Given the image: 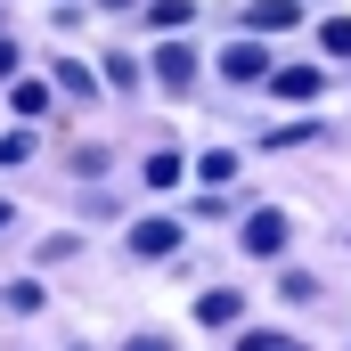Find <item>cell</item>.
Returning <instances> with one entry per match:
<instances>
[{
	"label": "cell",
	"mask_w": 351,
	"mask_h": 351,
	"mask_svg": "<svg viewBox=\"0 0 351 351\" xmlns=\"http://www.w3.org/2000/svg\"><path fill=\"white\" fill-rule=\"evenodd\" d=\"M98 66H106V90H139V66H131L123 49H114V58H98Z\"/></svg>",
	"instance_id": "11"
},
{
	"label": "cell",
	"mask_w": 351,
	"mask_h": 351,
	"mask_svg": "<svg viewBox=\"0 0 351 351\" xmlns=\"http://www.w3.org/2000/svg\"><path fill=\"white\" fill-rule=\"evenodd\" d=\"M237 351H302V343H294V335H245Z\"/></svg>",
	"instance_id": "15"
},
{
	"label": "cell",
	"mask_w": 351,
	"mask_h": 351,
	"mask_svg": "<svg viewBox=\"0 0 351 351\" xmlns=\"http://www.w3.org/2000/svg\"><path fill=\"white\" fill-rule=\"evenodd\" d=\"M294 16H302L294 0H245V33H286Z\"/></svg>",
	"instance_id": "7"
},
{
	"label": "cell",
	"mask_w": 351,
	"mask_h": 351,
	"mask_svg": "<svg viewBox=\"0 0 351 351\" xmlns=\"http://www.w3.org/2000/svg\"><path fill=\"white\" fill-rule=\"evenodd\" d=\"M156 82L172 90V98L196 90V49H188V41H164V49H156Z\"/></svg>",
	"instance_id": "2"
},
{
	"label": "cell",
	"mask_w": 351,
	"mask_h": 351,
	"mask_svg": "<svg viewBox=\"0 0 351 351\" xmlns=\"http://www.w3.org/2000/svg\"><path fill=\"white\" fill-rule=\"evenodd\" d=\"M237 237H245V254H278V245H286V213H245Z\"/></svg>",
	"instance_id": "6"
},
{
	"label": "cell",
	"mask_w": 351,
	"mask_h": 351,
	"mask_svg": "<svg viewBox=\"0 0 351 351\" xmlns=\"http://www.w3.org/2000/svg\"><path fill=\"white\" fill-rule=\"evenodd\" d=\"M0 74H16V41L8 33H0Z\"/></svg>",
	"instance_id": "18"
},
{
	"label": "cell",
	"mask_w": 351,
	"mask_h": 351,
	"mask_svg": "<svg viewBox=\"0 0 351 351\" xmlns=\"http://www.w3.org/2000/svg\"><path fill=\"white\" fill-rule=\"evenodd\" d=\"M237 319H245V294H237V286L196 294V327H237Z\"/></svg>",
	"instance_id": "5"
},
{
	"label": "cell",
	"mask_w": 351,
	"mask_h": 351,
	"mask_svg": "<svg viewBox=\"0 0 351 351\" xmlns=\"http://www.w3.org/2000/svg\"><path fill=\"white\" fill-rule=\"evenodd\" d=\"M131 262H164V254H180V221H131Z\"/></svg>",
	"instance_id": "1"
},
{
	"label": "cell",
	"mask_w": 351,
	"mask_h": 351,
	"mask_svg": "<svg viewBox=\"0 0 351 351\" xmlns=\"http://www.w3.org/2000/svg\"><path fill=\"white\" fill-rule=\"evenodd\" d=\"M58 90H66V98H98V82H90L82 66H58Z\"/></svg>",
	"instance_id": "14"
},
{
	"label": "cell",
	"mask_w": 351,
	"mask_h": 351,
	"mask_svg": "<svg viewBox=\"0 0 351 351\" xmlns=\"http://www.w3.org/2000/svg\"><path fill=\"white\" fill-rule=\"evenodd\" d=\"M98 8H139V0H98Z\"/></svg>",
	"instance_id": "20"
},
{
	"label": "cell",
	"mask_w": 351,
	"mask_h": 351,
	"mask_svg": "<svg viewBox=\"0 0 351 351\" xmlns=\"http://www.w3.org/2000/svg\"><path fill=\"white\" fill-rule=\"evenodd\" d=\"M172 180H180V156H172V147H156V156H147V188H172Z\"/></svg>",
	"instance_id": "12"
},
{
	"label": "cell",
	"mask_w": 351,
	"mask_h": 351,
	"mask_svg": "<svg viewBox=\"0 0 351 351\" xmlns=\"http://www.w3.org/2000/svg\"><path fill=\"white\" fill-rule=\"evenodd\" d=\"M25 156H33V139H25V131H8V139H0V164H25Z\"/></svg>",
	"instance_id": "16"
},
{
	"label": "cell",
	"mask_w": 351,
	"mask_h": 351,
	"mask_svg": "<svg viewBox=\"0 0 351 351\" xmlns=\"http://www.w3.org/2000/svg\"><path fill=\"white\" fill-rule=\"evenodd\" d=\"M123 351H172V335H131Z\"/></svg>",
	"instance_id": "17"
},
{
	"label": "cell",
	"mask_w": 351,
	"mask_h": 351,
	"mask_svg": "<svg viewBox=\"0 0 351 351\" xmlns=\"http://www.w3.org/2000/svg\"><path fill=\"white\" fill-rule=\"evenodd\" d=\"M319 49H327V58H351V16H327V25H319Z\"/></svg>",
	"instance_id": "9"
},
{
	"label": "cell",
	"mask_w": 351,
	"mask_h": 351,
	"mask_svg": "<svg viewBox=\"0 0 351 351\" xmlns=\"http://www.w3.org/2000/svg\"><path fill=\"white\" fill-rule=\"evenodd\" d=\"M8 221H16V213H8V196H0V229H8Z\"/></svg>",
	"instance_id": "19"
},
{
	"label": "cell",
	"mask_w": 351,
	"mask_h": 351,
	"mask_svg": "<svg viewBox=\"0 0 351 351\" xmlns=\"http://www.w3.org/2000/svg\"><path fill=\"white\" fill-rule=\"evenodd\" d=\"M147 16H156V25H164V33H180V25H188V16H196V0H156V8H147Z\"/></svg>",
	"instance_id": "10"
},
{
	"label": "cell",
	"mask_w": 351,
	"mask_h": 351,
	"mask_svg": "<svg viewBox=\"0 0 351 351\" xmlns=\"http://www.w3.org/2000/svg\"><path fill=\"white\" fill-rule=\"evenodd\" d=\"M0 311H16V319H25V311H41V286H33V278H16V286H0Z\"/></svg>",
	"instance_id": "8"
},
{
	"label": "cell",
	"mask_w": 351,
	"mask_h": 351,
	"mask_svg": "<svg viewBox=\"0 0 351 351\" xmlns=\"http://www.w3.org/2000/svg\"><path fill=\"white\" fill-rule=\"evenodd\" d=\"M269 66H278V58H269L262 41H229V49H221V74H229V82H262Z\"/></svg>",
	"instance_id": "3"
},
{
	"label": "cell",
	"mask_w": 351,
	"mask_h": 351,
	"mask_svg": "<svg viewBox=\"0 0 351 351\" xmlns=\"http://www.w3.org/2000/svg\"><path fill=\"white\" fill-rule=\"evenodd\" d=\"M262 82L278 90V98H286V106H302V98H319V82H327V74H319V66H269Z\"/></svg>",
	"instance_id": "4"
},
{
	"label": "cell",
	"mask_w": 351,
	"mask_h": 351,
	"mask_svg": "<svg viewBox=\"0 0 351 351\" xmlns=\"http://www.w3.org/2000/svg\"><path fill=\"white\" fill-rule=\"evenodd\" d=\"M8 106H16V114H41V106H49V90H41V82H16V90H8Z\"/></svg>",
	"instance_id": "13"
}]
</instances>
